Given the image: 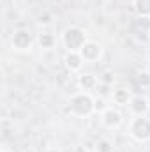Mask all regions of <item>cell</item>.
I'll use <instances>...</instances> for the list:
<instances>
[{
	"instance_id": "cell-6",
	"label": "cell",
	"mask_w": 150,
	"mask_h": 152,
	"mask_svg": "<svg viewBox=\"0 0 150 152\" xmlns=\"http://www.w3.org/2000/svg\"><path fill=\"white\" fill-rule=\"evenodd\" d=\"M79 53H81L85 64H99L104 55V44L97 39H88L83 44V48L79 50Z\"/></svg>"
},
{
	"instance_id": "cell-22",
	"label": "cell",
	"mask_w": 150,
	"mask_h": 152,
	"mask_svg": "<svg viewBox=\"0 0 150 152\" xmlns=\"http://www.w3.org/2000/svg\"><path fill=\"white\" fill-rule=\"evenodd\" d=\"M21 152H37V149H36V147H23Z\"/></svg>"
},
{
	"instance_id": "cell-20",
	"label": "cell",
	"mask_w": 150,
	"mask_h": 152,
	"mask_svg": "<svg viewBox=\"0 0 150 152\" xmlns=\"http://www.w3.org/2000/svg\"><path fill=\"white\" fill-rule=\"evenodd\" d=\"M0 152H18L16 149H12V147H9V145H4L2 149H0Z\"/></svg>"
},
{
	"instance_id": "cell-12",
	"label": "cell",
	"mask_w": 150,
	"mask_h": 152,
	"mask_svg": "<svg viewBox=\"0 0 150 152\" xmlns=\"http://www.w3.org/2000/svg\"><path fill=\"white\" fill-rule=\"evenodd\" d=\"M131 5L140 20L150 21V0H131Z\"/></svg>"
},
{
	"instance_id": "cell-14",
	"label": "cell",
	"mask_w": 150,
	"mask_h": 152,
	"mask_svg": "<svg viewBox=\"0 0 150 152\" xmlns=\"http://www.w3.org/2000/svg\"><path fill=\"white\" fill-rule=\"evenodd\" d=\"M97 152H115V143H113L111 138L108 136H101L95 140V143L92 145Z\"/></svg>"
},
{
	"instance_id": "cell-1",
	"label": "cell",
	"mask_w": 150,
	"mask_h": 152,
	"mask_svg": "<svg viewBox=\"0 0 150 152\" xmlns=\"http://www.w3.org/2000/svg\"><path fill=\"white\" fill-rule=\"evenodd\" d=\"M67 113L76 118H88L95 113V96L92 92L76 90L67 101Z\"/></svg>"
},
{
	"instance_id": "cell-7",
	"label": "cell",
	"mask_w": 150,
	"mask_h": 152,
	"mask_svg": "<svg viewBox=\"0 0 150 152\" xmlns=\"http://www.w3.org/2000/svg\"><path fill=\"white\" fill-rule=\"evenodd\" d=\"M127 110L131 115H150V97L145 92H134Z\"/></svg>"
},
{
	"instance_id": "cell-18",
	"label": "cell",
	"mask_w": 150,
	"mask_h": 152,
	"mask_svg": "<svg viewBox=\"0 0 150 152\" xmlns=\"http://www.w3.org/2000/svg\"><path fill=\"white\" fill-rule=\"evenodd\" d=\"M110 104H108V99H104V97H95V113H103L106 108H108Z\"/></svg>"
},
{
	"instance_id": "cell-3",
	"label": "cell",
	"mask_w": 150,
	"mask_h": 152,
	"mask_svg": "<svg viewBox=\"0 0 150 152\" xmlns=\"http://www.w3.org/2000/svg\"><path fill=\"white\" fill-rule=\"evenodd\" d=\"M127 136L136 143H150V115H131Z\"/></svg>"
},
{
	"instance_id": "cell-2",
	"label": "cell",
	"mask_w": 150,
	"mask_h": 152,
	"mask_svg": "<svg viewBox=\"0 0 150 152\" xmlns=\"http://www.w3.org/2000/svg\"><path fill=\"white\" fill-rule=\"evenodd\" d=\"M58 37H60V46L64 48V51H79L83 44L88 41V34L79 25H67L66 28H62Z\"/></svg>"
},
{
	"instance_id": "cell-17",
	"label": "cell",
	"mask_w": 150,
	"mask_h": 152,
	"mask_svg": "<svg viewBox=\"0 0 150 152\" xmlns=\"http://www.w3.org/2000/svg\"><path fill=\"white\" fill-rule=\"evenodd\" d=\"M99 81L108 83V85H115V73H111V71H103L99 75Z\"/></svg>"
},
{
	"instance_id": "cell-11",
	"label": "cell",
	"mask_w": 150,
	"mask_h": 152,
	"mask_svg": "<svg viewBox=\"0 0 150 152\" xmlns=\"http://www.w3.org/2000/svg\"><path fill=\"white\" fill-rule=\"evenodd\" d=\"M99 85V76L94 75V73H79L76 75V87L78 90H83V92H95Z\"/></svg>"
},
{
	"instance_id": "cell-13",
	"label": "cell",
	"mask_w": 150,
	"mask_h": 152,
	"mask_svg": "<svg viewBox=\"0 0 150 152\" xmlns=\"http://www.w3.org/2000/svg\"><path fill=\"white\" fill-rule=\"evenodd\" d=\"M134 83L140 90H149L150 88V69H140L134 75Z\"/></svg>"
},
{
	"instance_id": "cell-23",
	"label": "cell",
	"mask_w": 150,
	"mask_h": 152,
	"mask_svg": "<svg viewBox=\"0 0 150 152\" xmlns=\"http://www.w3.org/2000/svg\"><path fill=\"white\" fill-rule=\"evenodd\" d=\"M147 37H149V41H150V23H149V28H147Z\"/></svg>"
},
{
	"instance_id": "cell-15",
	"label": "cell",
	"mask_w": 150,
	"mask_h": 152,
	"mask_svg": "<svg viewBox=\"0 0 150 152\" xmlns=\"http://www.w3.org/2000/svg\"><path fill=\"white\" fill-rule=\"evenodd\" d=\"M113 85H108V83H103V81H99V85H97V88H95V94L99 96V97H104V99H108L110 101V97H111L113 94Z\"/></svg>"
},
{
	"instance_id": "cell-4",
	"label": "cell",
	"mask_w": 150,
	"mask_h": 152,
	"mask_svg": "<svg viewBox=\"0 0 150 152\" xmlns=\"http://www.w3.org/2000/svg\"><path fill=\"white\" fill-rule=\"evenodd\" d=\"M36 37L28 28H16L11 36V48L16 53H30L34 50Z\"/></svg>"
},
{
	"instance_id": "cell-16",
	"label": "cell",
	"mask_w": 150,
	"mask_h": 152,
	"mask_svg": "<svg viewBox=\"0 0 150 152\" xmlns=\"http://www.w3.org/2000/svg\"><path fill=\"white\" fill-rule=\"evenodd\" d=\"M53 25V14L51 12H44V14H39L37 18V27H42V30L50 28Z\"/></svg>"
},
{
	"instance_id": "cell-21",
	"label": "cell",
	"mask_w": 150,
	"mask_h": 152,
	"mask_svg": "<svg viewBox=\"0 0 150 152\" xmlns=\"http://www.w3.org/2000/svg\"><path fill=\"white\" fill-rule=\"evenodd\" d=\"M145 62H147V66H149V69H150V48L145 51Z\"/></svg>"
},
{
	"instance_id": "cell-24",
	"label": "cell",
	"mask_w": 150,
	"mask_h": 152,
	"mask_svg": "<svg viewBox=\"0 0 150 152\" xmlns=\"http://www.w3.org/2000/svg\"><path fill=\"white\" fill-rule=\"evenodd\" d=\"M85 152H97V151H95L94 147H90V149H87V151H85Z\"/></svg>"
},
{
	"instance_id": "cell-10",
	"label": "cell",
	"mask_w": 150,
	"mask_h": 152,
	"mask_svg": "<svg viewBox=\"0 0 150 152\" xmlns=\"http://www.w3.org/2000/svg\"><path fill=\"white\" fill-rule=\"evenodd\" d=\"M133 96H134V92L129 87L120 85V87L113 88V94H111V97H110V101L113 103V106H117V108H127V104H129V101H131Z\"/></svg>"
},
{
	"instance_id": "cell-8",
	"label": "cell",
	"mask_w": 150,
	"mask_h": 152,
	"mask_svg": "<svg viewBox=\"0 0 150 152\" xmlns=\"http://www.w3.org/2000/svg\"><path fill=\"white\" fill-rule=\"evenodd\" d=\"M36 44H37V48L41 51H53L58 44H60V37L55 34V32H51V30H41L37 32V36H36Z\"/></svg>"
},
{
	"instance_id": "cell-5",
	"label": "cell",
	"mask_w": 150,
	"mask_h": 152,
	"mask_svg": "<svg viewBox=\"0 0 150 152\" xmlns=\"http://www.w3.org/2000/svg\"><path fill=\"white\" fill-rule=\"evenodd\" d=\"M124 113H122V108H117V106H108L103 113H99V122L101 126L106 129V131H117L124 126Z\"/></svg>"
},
{
	"instance_id": "cell-19",
	"label": "cell",
	"mask_w": 150,
	"mask_h": 152,
	"mask_svg": "<svg viewBox=\"0 0 150 152\" xmlns=\"http://www.w3.org/2000/svg\"><path fill=\"white\" fill-rule=\"evenodd\" d=\"M42 152H62V149L60 147H46Z\"/></svg>"
},
{
	"instance_id": "cell-9",
	"label": "cell",
	"mask_w": 150,
	"mask_h": 152,
	"mask_svg": "<svg viewBox=\"0 0 150 152\" xmlns=\"http://www.w3.org/2000/svg\"><path fill=\"white\" fill-rule=\"evenodd\" d=\"M62 62H64V67H66L71 75H79V73H83V67L87 66L79 51H64Z\"/></svg>"
}]
</instances>
